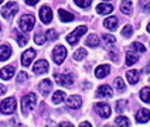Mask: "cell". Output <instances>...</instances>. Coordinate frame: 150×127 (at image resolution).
Listing matches in <instances>:
<instances>
[{
    "label": "cell",
    "instance_id": "obj_23",
    "mask_svg": "<svg viewBox=\"0 0 150 127\" xmlns=\"http://www.w3.org/2000/svg\"><path fill=\"white\" fill-rule=\"evenodd\" d=\"M103 25L108 30H115V28H117V18L116 17H108V18H105Z\"/></svg>",
    "mask_w": 150,
    "mask_h": 127
},
{
    "label": "cell",
    "instance_id": "obj_48",
    "mask_svg": "<svg viewBox=\"0 0 150 127\" xmlns=\"http://www.w3.org/2000/svg\"><path fill=\"white\" fill-rule=\"evenodd\" d=\"M1 1H3V0H0V3H1Z\"/></svg>",
    "mask_w": 150,
    "mask_h": 127
},
{
    "label": "cell",
    "instance_id": "obj_29",
    "mask_svg": "<svg viewBox=\"0 0 150 127\" xmlns=\"http://www.w3.org/2000/svg\"><path fill=\"white\" fill-rule=\"evenodd\" d=\"M103 41H105V44H106L108 47H112V45L116 42V38H115L113 35H110V34H103Z\"/></svg>",
    "mask_w": 150,
    "mask_h": 127
},
{
    "label": "cell",
    "instance_id": "obj_44",
    "mask_svg": "<svg viewBox=\"0 0 150 127\" xmlns=\"http://www.w3.org/2000/svg\"><path fill=\"white\" fill-rule=\"evenodd\" d=\"M6 91H7V88H6V86H3V85H0V96H1V95H4Z\"/></svg>",
    "mask_w": 150,
    "mask_h": 127
},
{
    "label": "cell",
    "instance_id": "obj_20",
    "mask_svg": "<svg viewBox=\"0 0 150 127\" xmlns=\"http://www.w3.org/2000/svg\"><path fill=\"white\" fill-rule=\"evenodd\" d=\"M112 4H108V3H100L96 6V11L99 13V14H109V13H112Z\"/></svg>",
    "mask_w": 150,
    "mask_h": 127
},
{
    "label": "cell",
    "instance_id": "obj_13",
    "mask_svg": "<svg viewBox=\"0 0 150 127\" xmlns=\"http://www.w3.org/2000/svg\"><path fill=\"white\" fill-rule=\"evenodd\" d=\"M112 95H113V91H112V88L109 85H102L96 91V96L98 98H110Z\"/></svg>",
    "mask_w": 150,
    "mask_h": 127
},
{
    "label": "cell",
    "instance_id": "obj_30",
    "mask_svg": "<svg viewBox=\"0 0 150 127\" xmlns=\"http://www.w3.org/2000/svg\"><path fill=\"white\" fill-rule=\"evenodd\" d=\"M86 57V51L83 50V48H79L78 51H75L74 52V59L75 61H81Z\"/></svg>",
    "mask_w": 150,
    "mask_h": 127
},
{
    "label": "cell",
    "instance_id": "obj_33",
    "mask_svg": "<svg viewBox=\"0 0 150 127\" xmlns=\"http://www.w3.org/2000/svg\"><path fill=\"white\" fill-rule=\"evenodd\" d=\"M74 1H75L76 6H79V7H82V8L89 7L91 3H92V0H74Z\"/></svg>",
    "mask_w": 150,
    "mask_h": 127
},
{
    "label": "cell",
    "instance_id": "obj_24",
    "mask_svg": "<svg viewBox=\"0 0 150 127\" xmlns=\"http://www.w3.org/2000/svg\"><path fill=\"white\" fill-rule=\"evenodd\" d=\"M86 45H88V47H92V48L98 47V45H99L98 35H96V34H89V37L86 38Z\"/></svg>",
    "mask_w": 150,
    "mask_h": 127
},
{
    "label": "cell",
    "instance_id": "obj_5",
    "mask_svg": "<svg viewBox=\"0 0 150 127\" xmlns=\"http://www.w3.org/2000/svg\"><path fill=\"white\" fill-rule=\"evenodd\" d=\"M17 11H18V4L16 1H8L7 4L1 8V16L4 18H11Z\"/></svg>",
    "mask_w": 150,
    "mask_h": 127
},
{
    "label": "cell",
    "instance_id": "obj_21",
    "mask_svg": "<svg viewBox=\"0 0 150 127\" xmlns=\"http://www.w3.org/2000/svg\"><path fill=\"white\" fill-rule=\"evenodd\" d=\"M58 16H59V20H61L62 23H69V21L74 20V14H71L67 10H59Z\"/></svg>",
    "mask_w": 150,
    "mask_h": 127
},
{
    "label": "cell",
    "instance_id": "obj_4",
    "mask_svg": "<svg viewBox=\"0 0 150 127\" xmlns=\"http://www.w3.org/2000/svg\"><path fill=\"white\" fill-rule=\"evenodd\" d=\"M67 57V50H65V47L64 45H57L54 51H52V59H54V62L59 65V64H62L64 62V59Z\"/></svg>",
    "mask_w": 150,
    "mask_h": 127
},
{
    "label": "cell",
    "instance_id": "obj_25",
    "mask_svg": "<svg viewBox=\"0 0 150 127\" xmlns=\"http://www.w3.org/2000/svg\"><path fill=\"white\" fill-rule=\"evenodd\" d=\"M64 99H65V92L64 91H57L52 95V103H55V105H59L61 102H64Z\"/></svg>",
    "mask_w": 150,
    "mask_h": 127
},
{
    "label": "cell",
    "instance_id": "obj_49",
    "mask_svg": "<svg viewBox=\"0 0 150 127\" xmlns=\"http://www.w3.org/2000/svg\"><path fill=\"white\" fill-rule=\"evenodd\" d=\"M0 28H1V27H0Z\"/></svg>",
    "mask_w": 150,
    "mask_h": 127
},
{
    "label": "cell",
    "instance_id": "obj_7",
    "mask_svg": "<svg viewBox=\"0 0 150 127\" xmlns=\"http://www.w3.org/2000/svg\"><path fill=\"white\" fill-rule=\"evenodd\" d=\"M93 109H95V112L99 114L100 117L108 119L110 116V106H109L108 103H96L93 106Z\"/></svg>",
    "mask_w": 150,
    "mask_h": 127
},
{
    "label": "cell",
    "instance_id": "obj_26",
    "mask_svg": "<svg viewBox=\"0 0 150 127\" xmlns=\"http://www.w3.org/2000/svg\"><path fill=\"white\" fill-rule=\"evenodd\" d=\"M132 1L130 0H123L122 1V4H120V10L125 13V14H130L132 13Z\"/></svg>",
    "mask_w": 150,
    "mask_h": 127
},
{
    "label": "cell",
    "instance_id": "obj_9",
    "mask_svg": "<svg viewBox=\"0 0 150 127\" xmlns=\"http://www.w3.org/2000/svg\"><path fill=\"white\" fill-rule=\"evenodd\" d=\"M40 18L44 24H48L51 20H52V10L48 6H42L40 8Z\"/></svg>",
    "mask_w": 150,
    "mask_h": 127
},
{
    "label": "cell",
    "instance_id": "obj_2",
    "mask_svg": "<svg viewBox=\"0 0 150 127\" xmlns=\"http://www.w3.org/2000/svg\"><path fill=\"white\" fill-rule=\"evenodd\" d=\"M34 23H35V20H34V17L31 16V14H24V16L20 17L18 27H20L24 33H28L30 30H33Z\"/></svg>",
    "mask_w": 150,
    "mask_h": 127
},
{
    "label": "cell",
    "instance_id": "obj_15",
    "mask_svg": "<svg viewBox=\"0 0 150 127\" xmlns=\"http://www.w3.org/2000/svg\"><path fill=\"white\" fill-rule=\"evenodd\" d=\"M126 78H127L129 83L136 85L137 82H139V79H140V72H139V71H136V69L127 71V72H126Z\"/></svg>",
    "mask_w": 150,
    "mask_h": 127
},
{
    "label": "cell",
    "instance_id": "obj_35",
    "mask_svg": "<svg viewBox=\"0 0 150 127\" xmlns=\"http://www.w3.org/2000/svg\"><path fill=\"white\" fill-rule=\"evenodd\" d=\"M115 86H116L117 91H125V82H123V79L122 78H116L115 79Z\"/></svg>",
    "mask_w": 150,
    "mask_h": 127
},
{
    "label": "cell",
    "instance_id": "obj_34",
    "mask_svg": "<svg viewBox=\"0 0 150 127\" xmlns=\"http://www.w3.org/2000/svg\"><path fill=\"white\" fill-rule=\"evenodd\" d=\"M140 8L146 13H150V0H140Z\"/></svg>",
    "mask_w": 150,
    "mask_h": 127
},
{
    "label": "cell",
    "instance_id": "obj_42",
    "mask_svg": "<svg viewBox=\"0 0 150 127\" xmlns=\"http://www.w3.org/2000/svg\"><path fill=\"white\" fill-rule=\"evenodd\" d=\"M58 127H74L71 123H68V121H62V123H59Z\"/></svg>",
    "mask_w": 150,
    "mask_h": 127
},
{
    "label": "cell",
    "instance_id": "obj_39",
    "mask_svg": "<svg viewBox=\"0 0 150 127\" xmlns=\"http://www.w3.org/2000/svg\"><path fill=\"white\" fill-rule=\"evenodd\" d=\"M57 37H58V34L55 30H48L47 31V38L48 40H57Z\"/></svg>",
    "mask_w": 150,
    "mask_h": 127
},
{
    "label": "cell",
    "instance_id": "obj_38",
    "mask_svg": "<svg viewBox=\"0 0 150 127\" xmlns=\"http://www.w3.org/2000/svg\"><path fill=\"white\" fill-rule=\"evenodd\" d=\"M125 106H126V100H119L116 105V112L117 113H122L123 109H125Z\"/></svg>",
    "mask_w": 150,
    "mask_h": 127
},
{
    "label": "cell",
    "instance_id": "obj_3",
    "mask_svg": "<svg viewBox=\"0 0 150 127\" xmlns=\"http://www.w3.org/2000/svg\"><path fill=\"white\" fill-rule=\"evenodd\" d=\"M85 33H86V25H79V27H76L69 35H67V41L69 42L71 45H75V44L78 42V40H79Z\"/></svg>",
    "mask_w": 150,
    "mask_h": 127
},
{
    "label": "cell",
    "instance_id": "obj_12",
    "mask_svg": "<svg viewBox=\"0 0 150 127\" xmlns=\"http://www.w3.org/2000/svg\"><path fill=\"white\" fill-rule=\"evenodd\" d=\"M81 105H82V99H81V96H78V95H72V96H69L67 100V106L68 107H71V109H79L81 107Z\"/></svg>",
    "mask_w": 150,
    "mask_h": 127
},
{
    "label": "cell",
    "instance_id": "obj_41",
    "mask_svg": "<svg viewBox=\"0 0 150 127\" xmlns=\"http://www.w3.org/2000/svg\"><path fill=\"white\" fill-rule=\"evenodd\" d=\"M109 55H110V59H112V61H113V62H117V51H110V54H109Z\"/></svg>",
    "mask_w": 150,
    "mask_h": 127
},
{
    "label": "cell",
    "instance_id": "obj_17",
    "mask_svg": "<svg viewBox=\"0 0 150 127\" xmlns=\"http://www.w3.org/2000/svg\"><path fill=\"white\" fill-rule=\"evenodd\" d=\"M137 59H139V55H137L132 48L127 50V52H126V65H127V67H132L133 64H136Z\"/></svg>",
    "mask_w": 150,
    "mask_h": 127
},
{
    "label": "cell",
    "instance_id": "obj_37",
    "mask_svg": "<svg viewBox=\"0 0 150 127\" xmlns=\"http://www.w3.org/2000/svg\"><path fill=\"white\" fill-rule=\"evenodd\" d=\"M17 42H18V45L20 47H23L27 44V37H25L24 34H18V37H17Z\"/></svg>",
    "mask_w": 150,
    "mask_h": 127
},
{
    "label": "cell",
    "instance_id": "obj_18",
    "mask_svg": "<svg viewBox=\"0 0 150 127\" xmlns=\"http://www.w3.org/2000/svg\"><path fill=\"white\" fill-rule=\"evenodd\" d=\"M14 72H16L14 67H4L0 69V78L1 79H10V78H13Z\"/></svg>",
    "mask_w": 150,
    "mask_h": 127
},
{
    "label": "cell",
    "instance_id": "obj_1",
    "mask_svg": "<svg viewBox=\"0 0 150 127\" xmlns=\"http://www.w3.org/2000/svg\"><path fill=\"white\" fill-rule=\"evenodd\" d=\"M35 105H37V96L34 93H27L21 100V112L27 114V112L33 110L35 107Z\"/></svg>",
    "mask_w": 150,
    "mask_h": 127
},
{
    "label": "cell",
    "instance_id": "obj_19",
    "mask_svg": "<svg viewBox=\"0 0 150 127\" xmlns=\"http://www.w3.org/2000/svg\"><path fill=\"white\" fill-rule=\"evenodd\" d=\"M110 72V67L109 65H99L95 69V76L96 78H105L106 75H109Z\"/></svg>",
    "mask_w": 150,
    "mask_h": 127
},
{
    "label": "cell",
    "instance_id": "obj_36",
    "mask_svg": "<svg viewBox=\"0 0 150 127\" xmlns=\"http://www.w3.org/2000/svg\"><path fill=\"white\" fill-rule=\"evenodd\" d=\"M133 33V28H132V25H125L123 27V30H122V34H123V37H130Z\"/></svg>",
    "mask_w": 150,
    "mask_h": 127
},
{
    "label": "cell",
    "instance_id": "obj_11",
    "mask_svg": "<svg viewBox=\"0 0 150 127\" xmlns=\"http://www.w3.org/2000/svg\"><path fill=\"white\" fill-rule=\"evenodd\" d=\"M57 82L62 86H71L74 83V78L71 74H62V75H57Z\"/></svg>",
    "mask_w": 150,
    "mask_h": 127
},
{
    "label": "cell",
    "instance_id": "obj_47",
    "mask_svg": "<svg viewBox=\"0 0 150 127\" xmlns=\"http://www.w3.org/2000/svg\"><path fill=\"white\" fill-rule=\"evenodd\" d=\"M105 127H112V126H105Z\"/></svg>",
    "mask_w": 150,
    "mask_h": 127
},
{
    "label": "cell",
    "instance_id": "obj_6",
    "mask_svg": "<svg viewBox=\"0 0 150 127\" xmlns=\"http://www.w3.org/2000/svg\"><path fill=\"white\" fill-rule=\"evenodd\" d=\"M16 100L13 99V98H7V99H4V100L1 102V105H0V110H1V113H4V114H11L14 110H16Z\"/></svg>",
    "mask_w": 150,
    "mask_h": 127
},
{
    "label": "cell",
    "instance_id": "obj_22",
    "mask_svg": "<svg viewBox=\"0 0 150 127\" xmlns=\"http://www.w3.org/2000/svg\"><path fill=\"white\" fill-rule=\"evenodd\" d=\"M11 55L10 45H0V61H6Z\"/></svg>",
    "mask_w": 150,
    "mask_h": 127
},
{
    "label": "cell",
    "instance_id": "obj_16",
    "mask_svg": "<svg viewBox=\"0 0 150 127\" xmlns=\"http://www.w3.org/2000/svg\"><path fill=\"white\" fill-rule=\"evenodd\" d=\"M40 91H41V93L44 96H47L52 91V82H51L50 79H42L41 82H40Z\"/></svg>",
    "mask_w": 150,
    "mask_h": 127
},
{
    "label": "cell",
    "instance_id": "obj_8",
    "mask_svg": "<svg viewBox=\"0 0 150 127\" xmlns=\"http://www.w3.org/2000/svg\"><path fill=\"white\" fill-rule=\"evenodd\" d=\"M48 71V62L45 59H40L34 64L33 67V72L37 74V75H41V74H45Z\"/></svg>",
    "mask_w": 150,
    "mask_h": 127
},
{
    "label": "cell",
    "instance_id": "obj_10",
    "mask_svg": "<svg viewBox=\"0 0 150 127\" xmlns=\"http://www.w3.org/2000/svg\"><path fill=\"white\" fill-rule=\"evenodd\" d=\"M34 57H35V51L33 50V48H30V50H27L21 55V64L24 65V67H30V64L33 62Z\"/></svg>",
    "mask_w": 150,
    "mask_h": 127
},
{
    "label": "cell",
    "instance_id": "obj_45",
    "mask_svg": "<svg viewBox=\"0 0 150 127\" xmlns=\"http://www.w3.org/2000/svg\"><path fill=\"white\" fill-rule=\"evenodd\" d=\"M79 127H92V126L88 123V121H83V123H81V124H79Z\"/></svg>",
    "mask_w": 150,
    "mask_h": 127
},
{
    "label": "cell",
    "instance_id": "obj_31",
    "mask_svg": "<svg viewBox=\"0 0 150 127\" xmlns=\"http://www.w3.org/2000/svg\"><path fill=\"white\" fill-rule=\"evenodd\" d=\"M130 48L133 51H136V52H140V54H143V52H146V48L143 47L140 42H133L132 45H130Z\"/></svg>",
    "mask_w": 150,
    "mask_h": 127
},
{
    "label": "cell",
    "instance_id": "obj_46",
    "mask_svg": "<svg viewBox=\"0 0 150 127\" xmlns=\"http://www.w3.org/2000/svg\"><path fill=\"white\" fill-rule=\"evenodd\" d=\"M147 31L150 33V23H149V25H147Z\"/></svg>",
    "mask_w": 150,
    "mask_h": 127
},
{
    "label": "cell",
    "instance_id": "obj_40",
    "mask_svg": "<svg viewBox=\"0 0 150 127\" xmlns=\"http://www.w3.org/2000/svg\"><path fill=\"white\" fill-rule=\"evenodd\" d=\"M25 81H27V74H25V72H20V74L17 75V82H18V83H24Z\"/></svg>",
    "mask_w": 150,
    "mask_h": 127
},
{
    "label": "cell",
    "instance_id": "obj_14",
    "mask_svg": "<svg viewBox=\"0 0 150 127\" xmlns=\"http://www.w3.org/2000/svg\"><path fill=\"white\" fill-rule=\"evenodd\" d=\"M150 120V112L147 109H140L136 113V121L137 123H146Z\"/></svg>",
    "mask_w": 150,
    "mask_h": 127
},
{
    "label": "cell",
    "instance_id": "obj_27",
    "mask_svg": "<svg viewBox=\"0 0 150 127\" xmlns=\"http://www.w3.org/2000/svg\"><path fill=\"white\" fill-rule=\"evenodd\" d=\"M140 99L144 103H150V88H143L140 91Z\"/></svg>",
    "mask_w": 150,
    "mask_h": 127
},
{
    "label": "cell",
    "instance_id": "obj_43",
    "mask_svg": "<svg viewBox=\"0 0 150 127\" xmlns=\"http://www.w3.org/2000/svg\"><path fill=\"white\" fill-rule=\"evenodd\" d=\"M25 3H27L28 6H35V4L38 3V0H25Z\"/></svg>",
    "mask_w": 150,
    "mask_h": 127
},
{
    "label": "cell",
    "instance_id": "obj_32",
    "mask_svg": "<svg viewBox=\"0 0 150 127\" xmlns=\"http://www.w3.org/2000/svg\"><path fill=\"white\" fill-rule=\"evenodd\" d=\"M45 40H47V37L41 33H37L35 37H34V41H35V44H38V45H42V44L45 42Z\"/></svg>",
    "mask_w": 150,
    "mask_h": 127
},
{
    "label": "cell",
    "instance_id": "obj_28",
    "mask_svg": "<svg viewBox=\"0 0 150 127\" xmlns=\"http://www.w3.org/2000/svg\"><path fill=\"white\" fill-rule=\"evenodd\" d=\"M117 124V127H129L130 124V121H129V119L125 117V116H119L116 117V121H115Z\"/></svg>",
    "mask_w": 150,
    "mask_h": 127
}]
</instances>
